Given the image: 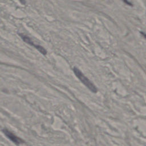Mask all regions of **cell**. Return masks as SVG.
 <instances>
[{
	"label": "cell",
	"mask_w": 146,
	"mask_h": 146,
	"mask_svg": "<svg viewBox=\"0 0 146 146\" xmlns=\"http://www.w3.org/2000/svg\"><path fill=\"white\" fill-rule=\"evenodd\" d=\"M73 71L76 76L80 80V82L86 86L91 91L96 93L98 91L96 87L76 67L73 68Z\"/></svg>",
	"instance_id": "1"
},
{
	"label": "cell",
	"mask_w": 146,
	"mask_h": 146,
	"mask_svg": "<svg viewBox=\"0 0 146 146\" xmlns=\"http://www.w3.org/2000/svg\"><path fill=\"white\" fill-rule=\"evenodd\" d=\"M19 35H20V36L22 38V40H23L24 42H25L26 43H27V44H30V45H31V46H34L36 49H37V50H38L41 54H42L43 55H46V54H47V51H46V50L43 47H42V46H40V45L35 44V43L32 41L30 37H29L28 36H27V35H24V34H19Z\"/></svg>",
	"instance_id": "2"
},
{
	"label": "cell",
	"mask_w": 146,
	"mask_h": 146,
	"mask_svg": "<svg viewBox=\"0 0 146 146\" xmlns=\"http://www.w3.org/2000/svg\"><path fill=\"white\" fill-rule=\"evenodd\" d=\"M3 133L5 135V136L9 139L12 142L15 143L17 145H19L20 144H22L23 143V140H22L21 138L14 135L13 132L10 131L6 128H4L3 130Z\"/></svg>",
	"instance_id": "3"
},
{
	"label": "cell",
	"mask_w": 146,
	"mask_h": 146,
	"mask_svg": "<svg viewBox=\"0 0 146 146\" xmlns=\"http://www.w3.org/2000/svg\"><path fill=\"white\" fill-rule=\"evenodd\" d=\"M122 1H123V2H124L125 4L129 5V6H133L132 3L131 2H129V1H128V0H122Z\"/></svg>",
	"instance_id": "4"
},
{
	"label": "cell",
	"mask_w": 146,
	"mask_h": 146,
	"mask_svg": "<svg viewBox=\"0 0 146 146\" xmlns=\"http://www.w3.org/2000/svg\"><path fill=\"white\" fill-rule=\"evenodd\" d=\"M19 1L21 2V3H22V4H25V0H19Z\"/></svg>",
	"instance_id": "5"
}]
</instances>
